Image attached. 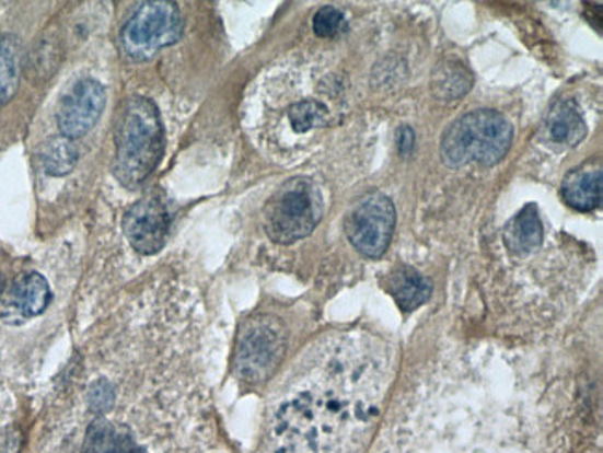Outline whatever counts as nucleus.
I'll list each match as a JSON object with an SVG mask.
<instances>
[{
  "mask_svg": "<svg viewBox=\"0 0 603 453\" xmlns=\"http://www.w3.org/2000/svg\"><path fill=\"white\" fill-rule=\"evenodd\" d=\"M531 409L509 368L448 351L408 381L368 453H546Z\"/></svg>",
  "mask_w": 603,
  "mask_h": 453,
  "instance_id": "nucleus-1",
  "label": "nucleus"
},
{
  "mask_svg": "<svg viewBox=\"0 0 603 453\" xmlns=\"http://www.w3.org/2000/svg\"><path fill=\"white\" fill-rule=\"evenodd\" d=\"M370 332L333 333L299 362L268 410L258 453H368L396 372Z\"/></svg>",
  "mask_w": 603,
  "mask_h": 453,
  "instance_id": "nucleus-2",
  "label": "nucleus"
},
{
  "mask_svg": "<svg viewBox=\"0 0 603 453\" xmlns=\"http://www.w3.org/2000/svg\"><path fill=\"white\" fill-rule=\"evenodd\" d=\"M349 114L348 84L329 61L275 66L247 97L245 127L264 153L298 162L314 153Z\"/></svg>",
  "mask_w": 603,
  "mask_h": 453,
  "instance_id": "nucleus-3",
  "label": "nucleus"
},
{
  "mask_svg": "<svg viewBox=\"0 0 603 453\" xmlns=\"http://www.w3.org/2000/svg\"><path fill=\"white\" fill-rule=\"evenodd\" d=\"M164 129L151 98L135 95L123 106L116 135L114 175L125 188H138L159 166Z\"/></svg>",
  "mask_w": 603,
  "mask_h": 453,
  "instance_id": "nucleus-4",
  "label": "nucleus"
},
{
  "mask_svg": "<svg viewBox=\"0 0 603 453\" xmlns=\"http://www.w3.org/2000/svg\"><path fill=\"white\" fill-rule=\"evenodd\" d=\"M512 143L511 123L494 111H474L451 123L440 141L445 166L463 167L469 162L494 166L503 160Z\"/></svg>",
  "mask_w": 603,
  "mask_h": 453,
  "instance_id": "nucleus-5",
  "label": "nucleus"
},
{
  "mask_svg": "<svg viewBox=\"0 0 603 453\" xmlns=\"http://www.w3.org/2000/svg\"><path fill=\"white\" fill-rule=\"evenodd\" d=\"M325 212V197L309 177H293L282 184L264 207V229L275 244L290 245L316 229Z\"/></svg>",
  "mask_w": 603,
  "mask_h": 453,
  "instance_id": "nucleus-6",
  "label": "nucleus"
},
{
  "mask_svg": "<svg viewBox=\"0 0 603 453\" xmlns=\"http://www.w3.org/2000/svg\"><path fill=\"white\" fill-rule=\"evenodd\" d=\"M287 346L288 332L281 320L269 314L245 320L234 351L236 378L245 385H263L281 364Z\"/></svg>",
  "mask_w": 603,
  "mask_h": 453,
  "instance_id": "nucleus-7",
  "label": "nucleus"
},
{
  "mask_svg": "<svg viewBox=\"0 0 603 453\" xmlns=\"http://www.w3.org/2000/svg\"><path fill=\"white\" fill-rule=\"evenodd\" d=\"M183 15L175 2H143L121 31L123 55L130 61H149L183 36Z\"/></svg>",
  "mask_w": 603,
  "mask_h": 453,
  "instance_id": "nucleus-8",
  "label": "nucleus"
},
{
  "mask_svg": "<svg viewBox=\"0 0 603 453\" xmlns=\"http://www.w3.org/2000/svg\"><path fill=\"white\" fill-rule=\"evenodd\" d=\"M396 226V209L391 197L370 194L360 199L344 223L349 242L368 258L383 257Z\"/></svg>",
  "mask_w": 603,
  "mask_h": 453,
  "instance_id": "nucleus-9",
  "label": "nucleus"
},
{
  "mask_svg": "<svg viewBox=\"0 0 603 453\" xmlns=\"http://www.w3.org/2000/svg\"><path fill=\"white\" fill-rule=\"evenodd\" d=\"M171 216L159 191H149L136 201L123 218V231L128 244L140 255H154L164 247Z\"/></svg>",
  "mask_w": 603,
  "mask_h": 453,
  "instance_id": "nucleus-10",
  "label": "nucleus"
},
{
  "mask_svg": "<svg viewBox=\"0 0 603 453\" xmlns=\"http://www.w3.org/2000/svg\"><path fill=\"white\" fill-rule=\"evenodd\" d=\"M106 105V92L95 79H80L61 98L60 111L56 116L61 136L77 140L88 135L97 125Z\"/></svg>",
  "mask_w": 603,
  "mask_h": 453,
  "instance_id": "nucleus-11",
  "label": "nucleus"
},
{
  "mask_svg": "<svg viewBox=\"0 0 603 453\" xmlns=\"http://www.w3.org/2000/svg\"><path fill=\"white\" fill-rule=\"evenodd\" d=\"M50 287L45 277L36 271L25 274L13 281L12 288L4 295L2 318L10 324H21L28 318H36L49 306Z\"/></svg>",
  "mask_w": 603,
  "mask_h": 453,
  "instance_id": "nucleus-12",
  "label": "nucleus"
},
{
  "mask_svg": "<svg viewBox=\"0 0 603 453\" xmlns=\"http://www.w3.org/2000/svg\"><path fill=\"white\" fill-rule=\"evenodd\" d=\"M507 257H525L544 245V225L535 205H527L503 229Z\"/></svg>",
  "mask_w": 603,
  "mask_h": 453,
  "instance_id": "nucleus-13",
  "label": "nucleus"
},
{
  "mask_svg": "<svg viewBox=\"0 0 603 453\" xmlns=\"http://www.w3.org/2000/svg\"><path fill=\"white\" fill-rule=\"evenodd\" d=\"M546 140L563 148H576L585 138L587 125L579 114V108L572 98H563L555 103L544 121Z\"/></svg>",
  "mask_w": 603,
  "mask_h": 453,
  "instance_id": "nucleus-14",
  "label": "nucleus"
},
{
  "mask_svg": "<svg viewBox=\"0 0 603 453\" xmlns=\"http://www.w3.org/2000/svg\"><path fill=\"white\" fill-rule=\"evenodd\" d=\"M386 290L396 300L403 313H410L431 298L433 284L413 266H397L396 270L386 277Z\"/></svg>",
  "mask_w": 603,
  "mask_h": 453,
  "instance_id": "nucleus-15",
  "label": "nucleus"
},
{
  "mask_svg": "<svg viewBox=\"0 0 603 453\" xmlns=\"http://www.w3.org/2000/svg\"><path fill=\"white\" fill-rule=\"evenodd\" d=\"M565 201L579 212H591L602 201V170L594 166L581 167L568 173L563 183Z\"/></svg>",
  "mask_w": 603,
  "mask_h": 453,
  "instance_id": "nucleus-16",
  "label": "nucleus"
},
{
  "mask_svg": "<svg viewBox=\"0 0 603 453\" xmlns=\"http://www.w3.org/2000/svg\"><path fill=\"white\" fill-rule=\"evenodd\" d=\"M23 71V49L15 36H0V106L18 93Z\"/></svg>",
  "mask_w": 603,
  "mask_h": 453,
  "instance_id": "nucleus-17",
  "label": "nucleus"
},
{
  "mask_svg": "<svg viewBox=\"0 0 603 453\" xmlns=\"http://www.w3.org/2000/svg\"><path fill=\"white\" fill-rule=\"evenodd\" d=\"M43 167L49 175L61 177L73 172L77 162H79V148L73 140L66 136H55L43 143L39 151Z\"/></svg>",
  "mask_w": 603,
  "mask_h": 453,
  "instance_id": "nucleus-18",
  "label": "nucleus"
},
{
  "mask_svg": "<svg viewBox=\"0 0 603 453\" xmlns=\"http://www.w3.org/2000/svg\"><path fill=\"white\" fill-rule=\"evenodd\" d=\"M344 13L340 10H336L333 7H325L322 10H317L316 15H314V21H312V28H314V34L317 37H335L340 34L341 28H344Z\"/></svg>",
  "mask_w": 603,
  "mask_h": 453,
  "instance_id": "nucleus-19",
  "label": "nucleus"
},
{
  "mask_svg": "<svg viewBox=\"0 0 603 453\" xmlns=\"http://www.w3.org/2000/svg\"><path fill=\"white\" fill-rule=\"evenodd\" d=\"M413 148H415V132H413L410 127H403L399 130V153L403 156H408V154L413 153Z\"/></svg>",
  "mask_w": 603,
  "mask_h": 453,
  "instance_id": "nucleus-20",
  "label": "nucleus"
},
{
  "mask_svg": "<svg viewBox=\"0 0 603 453\" xmlns=\"http://www.w3.org/2000/svg\"><path fill=\"white\" fill-rule=\"evenodd\" d=\"M2 294H4V277L0 274V298H2Z\"/></svg>",
  "mask_w": 603,
  "mask_h": 453,
  "instance_id": "nucleus-21",
  "label": "nucleus"
}]
</instances>
